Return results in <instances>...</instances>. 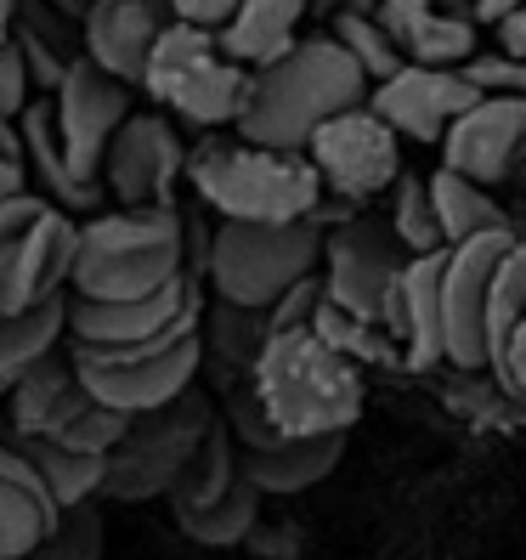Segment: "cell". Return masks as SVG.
<instances>
[{"mask_svg":"<svg viewBox=\"0 0 526 560\" xmlns=\"http://www.w3.org/2000/svg\"><path fill=\"white\" fill-rule=\"evenodd\" d=\"M17 137H23V171H35L40 176V199H51L62 215H96L103 210V182H80L69 171V159H62V142H57V125H51V103L40 96V103H28L17 114Z\"/></svg>","mask_w":526,"mask_h":560,"instance_id":"7402d4cb","label":"cell"},{"mask_svg":"<svg viewBox=\"0 0 526 560\" xmlns=\"http://www.w3.org/2000/svg\"><path fill=\"white\" fill-rule=\"evenodd\" d=\"M46 103H51V125H57V142H62L69 171L80 182H96L114 130L130 119V85L103 74L91 57H74L69 74H62V85L46 96Z\"/></svg>","mask_w":526,"mask_h":560,"instance_id":"7c38bea8","label":"cell"},{"mask_svg":"<svg viewBox=\"0 0 526 560\" xmlns=\"http://www.w3.org/2000/svg\"><path fill=\"white\" fill-rule=\"evenodd\" d=\"M255 521H260V492L238 476L233 487L221 492L215 504L204 510H176V526L192 538V544H204V549H233L255 533Z\"/></svg>","mask_w":526,"mask_h":560,"instance_id":"f1b7e54d","label":"cell"},{"mask_svg":"<svg viewBox=\"0 0 526 560\" xmlns=\"http://www.w3.org/2000/svg\"><path fill=\"white\" fill-rule=\"evenodd\" d=\"M74 249H80V221L51 205L17 244L0 249V317L69 289Z\"/></svg>","mask_w":526,"mask_h":560,"instance_id":"e0dca14e","label":"cell"},{"mask_svg":"<svg viewBox=\"0 0 526 560\" xmlns=\"http://www.w3.org/2000/svg\"><path fill=\"white\" fill-rule=\"evenodd\" d=\"M51 521H57V510L40 499V492H28L17 481H0V560L28 555L51 533Z\"/></svg>","mask_w":526,"mask_h":560,"instance_id":"836d02e7","label":"cell"},{"mask_svg":"<svg viewBox=\"0 0 526 560\" xmlns=\"http://www.w3.org/2000/svg\"><path fill=\"white\" fill-rule=\"evenodd\" d=\"M210 424H215V408L199 397V385H192L187 397L153 408V413H137L125 442L103 458V499L108 504L171 499L182 465L192 458V447L204 442Z\"/></svg>","mask_w":526,"mask_h":560,"instance_id":"52a82bcc","label":"cell"},{"mask_svg":"<svg viewBox=\"0 0 526 560\" xmlns=\"http://www.w3.org/2000/svg\"><path fill=\"white\" fill-rule=\"evenodd\" d=\"M436 7H458V12H465V7H476V0H436Z\"/></svg>","mask_w":526,"mask_h":560,"instance_id":"c3c4849f","label":"cell"},{"mask_svg":"<svg viewBox=\"0 0 526 560\" xmlns=\"http://www.w3.org/2000/svg\"><path fill=\"white\" fill-rule=\"evenodd\" d=\"M306 12H312L306 0H238V12L215 28V46H221V57H233L238 69L255 74L301 40Z\"/></svg>","mask_w":526,"mask_h":560,"instance_id":"603a6c76","label":"cell"},{"mask_svg":"<svg viewBox=\"0 0 526 560\" xmlns=\"http://www.w3.org/2000/svg\"><path fill=\"white\" fill-rule=\"evenodd\" d=\"M187 278L182 260V210H114L80 226L69 289L80 301H137L164 283Z\"/></svg>","mask_w":526,"mask_h":560,"instance_id":"3957f363","label":"cell"},{"mask_svg":"<svg viewBox=\"0 0 526 560\" xmlns=\"http://www.w3.org/2000/svg\"><path fill=\"white\" fill-rule=\"evenodd\" d=\"M199 340H204V357L215 351L233 374H249V362L260 351V340H267V317L260 312H244V306H221L210 312V335L199 328Z\"/></svg>","mask_w":526,"mask_h":560,"instance_id":"e575fe53","label":"cell"},{"mask_svg":"<svg viewBox=\"0 0 526 560\" xmlns=\"http://www.w3.org/2000/svg\"><path fill=\"white\" fill-rule=\"evenodd\" d=\"M397 199H390V233L408 255H431V249H447L442 244V226H436V210H431V192H424L419 176H397Z\"/></svg>","mask_w":526,"mask_h":560,"instance_id":"d590c367","label":"cell"},{"mask_svg":"<svg viewBox=\"0 0 526 560\" xmlns=\"http://www.w3.org/2000/svg\"><path fill=\"white\" fill-rule=\"evenodd\" d=\"M233 481H238V442L226 436V424L215 419L210 431H204V442L192 447V458L182 465L176 487H171V515H176V510H204V504H215Z\"/></svg>","mask_w":526,"mask_h":560,"instance_id":"4316f807","label":"cell"},{"mask_svg":"<svg viewBox=\"0 0 526 560\" xmlns=\"http://www.w3.org/2000/svg\"><path fill=\"white\" fill-rule=\"evenodd\" d=\"M23 447H28V458H35L40 487H46V499H51L57 515L103 499V458L69 453V447H57V442H23Z\"/></svg>","mask_w":526,"mask_h":560,"instance_id":"83f0119b","label":"cell"},{"mask_svg":"<svg viewBox=\"0 0 526 560\" xmlns=\"http://www.w3.org/2000/svg\"><path fill=\"white\" fill-rule=\"evenodd\" d=\"M69 362H74V380L85 385L91 402H103L114 413H153L164 402L187 397L199 385V369H204V340L199 328L192 335H176L153 351H130V357H108V351H80L69 346Z\"/></svg>","mask_w":526,"mask_h":560,"instance_id":"ba28073f","label":"cell"},{"mask_svg":"<svg viewBox=\"0 0 526 560\" xmlns=\"http://www.w3.org/2000/svg\"><path fill=\"white\" fill-rule=\"evenodd\" d=\"M103 555H108V510L96 499V504H80V510H62L51 521V533L17 560H103Z\"/></svg>","mask_w":526,"mask_h":560,"instance_id":"f546056e","label":"cell"},{"mask_svg":"<svg viewBox=\"0 0 526 560\" xmlns=\"http://www.w3.org/2000/svg\"><path fill=\"white\" fill-rule=\"evenodd\" d=\"M374 23L402 51V62L419 69H458L476 57V18L458 7H436V0H374Z\"/></svg>","mask_w":526,"mask_h":560,"instance_id":"ffe728a7","label":"cell"},{"mask_svg":"<svg viewBox=\"0 0 526 560\" xmlns=\"http://www.w3.org/2000/svg\"><path fill=\"white\" fill-rule=\"evenodd\" d=\"M499 40H504V51H510V57H521V62H526V7H521L515 18H504V23H499Z\"/></svg>","mask_w":526,"mask_h":560,"instance_id":"ee69618b","label":"cell"},{"mask_svg":"<svg viewBox=\"0 0 526 560\" xmlns=\"http://www.w3.org/2000/svg\"><path fill=\"white\" fill-rule=\"evenodd\" d=\"M187 171V142L164 114H130L103 153V192H114L119 210H159L171 205V192Z\"/></svg>","mask_w":526,"mask_h":560,"instance_id":"4fadbf2b","label":"cell"},{"mask_svg":"<svg viewBox=\"0 0 526 560\" xmlns=\"http://www.w3.org/2000/svg\"><path fill=\"white\" fill-rule=\"evenodd\" d=\"M0 402H7V380H0Z\"/></svg>","mask_w":526,"mask_h":560,"instance_id":"f907efd6","label":"cell"},{"mask_svg":"<svg viewBox=\"0 0 526 560\" xmlns=\"http://www.w3.org/2000/svg\"><path fill=\"white\" fill-rule=\"evenodd\" d=\"M521 7H526V0H476L470 12H476V23H504V18H515Z\"/></svg>","mask_w":526,"mask_h":560,"instance_id":"f6af8a7d","label":"cell"},{"mask_svg":"<svg viewBox=\"0 0 526 560\" xmlns=\"http://www.w3.org/2000/svg\"><path fill=\"white\" fill-rule=\"evenodd\" d=\"M340 458H346V436H289L267 453H238V476L260 499H289V492L328 481Z\"/></svg>","mask_w":526,"mask_h":560,"instance_id":"cb8c5ba5","label":"cell"},{"mask_svg":"<svg viewBox=\"0 0 526 560\" xmlns=\"http://www.w3.org/2000/svg\"><path fill=\"white\" fill-rule=\"evenodd\" d=\"M137 85L153 103L171 108L176 119L199 125V130H221V125H238V114H244L249 69H238L233 57H221L210 28L164 23V35L153 40Z\"/></svg>","mask_w":526,"mask_h":560,"instance_id":"8992f818","label":"cell"},{"mask_svg":"<svg viewBox=\"0 0 526 560\" xmlns=\"http://www.w3.org/2000/svg\"><path fill=\"white\" fill-rule=\"evenodd\" d=\"M458 74L476 85V96H521V103H526V62L510 57V51L470 57V62H458Z\"/></svg>","mask_w":526,"mask_h":560,"instance_id":"74e56055","label":"cell"},{"mask_svg":"<svg viewBox=\"0 0 526 560\" xmlns=\"http://www.w3.org/2000/svg\"><path fill=\"white\" fill-rule=\"evenodd\" d=\"M199 317H204V294L192 278H176L153 294H137V301H80V294H69V346L130 357L176 335H192Z\"/></svg>","mask_w":526,"mask_h":560,"instance_id":"9c48e42d","label":"cell"},{"mask_svg":"<svg viewBox=\"0 0 526 560\" xmlns=\"http://www.w3.org/2000/svg\"><path fill=\"white\" fill-rule=\"evenodd\" d=\"M317 306H323V278L312 272V278H301L294 289H283L260 317H267V335H278V328H312Z\"/></svg>","mask_w":526,"mask_h":560,"instance_id":"f35d334b","label":"cell"},{"mask_svg":"<svg viewBox=\"0 0 526 560\" xmlns=\"http://www.w3.org/2000/svg\"><path fill=\"white\" fill-rule=\"evenodd\" d=\"M62 340H69V301L62 294H51V301H35L23 312H7L0 317V380H17L28 374L35 362L57 357Z\"/></svg>","mask_w":526,"mask_h":560,"instance_id":"d4e9b609","label":"cell"},{"mask_svg":"<svg viewBox=\"0 0 526 560\" xmlns=\"http://www.w3.org/2000/svg\"><path fill=\"white\" fill-rule=\"evenodd\" d=\"M470 103H481V96L458 69H419V62H402L390 80L369 85V108L408 142H442V130Z\"/></svg>","mask_w":526,"mask_h":560,"instance_id":"2e32d148","label":"cell"},{"mask_svg":"<svg viewBox=\"0 0 526 560\" xmlns=\"http://www.w3.org/2000/svg\"><path fill=\"white\" fill-rule=\"evenodd\" d=\"M328 40H335V46H340V51L356 62V69H363V80H369V85H379V80H390V74L402 69V51L390 46V35L374 23V12L340 7V18H335V35H328Z\"/></svg>","mask_w":526,"mask_h":560,"instance_id":"4dcf8cb0","label":"cell"},{"mask_svg":"<svg viewBox=\"0 0 526 560\" xmlns=\"http://www.w3.org/2000/svg\"><path fill=\"white\" fill-rule=\"evenodd\" d=\"M306 7H346V0H306Z\"/></svg>","mask_w":526,"mask_h":560,"instance_id":"681fc988","label":"cell"},{"mask_svg":"<svg viewBox=\"0 0 526 560\" xmlns=\"http://www.w3.org/2000/svg\"><path fill=\"white\" fill-rule=\"evenodd\" d=\"M51 210V199H40V192H12V199H0V249H7V244H17L23 233H28V226H35L40 215Z\"/></svg>","mask_w":526,"mask_h":560,"instance_id":"b9f144b4","label":"cell"},{"mask_svg":"<svg viewBox=\"0 0 526 560\" xmlns=\"http://www.w3.org/2000/svg\"><path fill=\"white\" fill-rule=\"evenodd\" d=\"M28 103H35V85H28V69L12 40H0V119H17Z\"/></svg>","mask_w":526,"mask_h":560,"instance_id":"60d3db41","label":"cell"},{"mask_svg":"<svg viewBox=\"0 0 526 560\" xmlns=\"http://www.w3.org/2000/svg\"><path fill=\"white\" fill-rule=\"evenodd\" d=\"M12 12H17V0H0V40L12 35Z\"/></svg>","mask_w":526,"mask_h":560,"instance_id":"7dc6e473","label":"cell"},{"mask_svg":"<svg viewBox=\"0 0 526 560\" xmlns=\"http://www.w3.org/2000/svg\"><path fill=\"white\" fill-rule=\"evenodd\" d=\"M7 408H12V442H40L57 424H69L85 408V385L74 380L69 351H57V357L35 362L28 374H17L7 385Z\"/></svg>","mask_w":526,"mask_h":560,"instance_id":"44dd1931","label":"cell"},{"mask_svg":"<svg viewBox=\"0 0 526 560\" xmlns=\"http://www.w3.org/2000/svg\"><path fill=\"white\" fill-rule=\"evenodd\" d=\"M182 176L221 221H306L323 205V182L306 153H278L255 142L187 148Z\"/></svg>","mask_w":526,"mask_h":560,"instance_id":"277c9868","label":"cell"},{"mask_svg":"<svg viewBox=\"0 0 526 560\" xmlns=\"http://www.w3.org/2000/svg\"><path fill=\"white\" fill-rule=\"evenodd\" d=\"M164 7H171L176 23H192V28H210L215 35V28L238 12V0H164Z\"/></svg>","mask_w":526,"mask_h":560,"instance_id":"7bdbcfd3","label":"cell"},{"mask_svg":"<svg viewBox=\"0 0 526 560\" xmlns=\"http://www.w3.org/2000/svg\"><path fill=\"white\" fill-rule=\"evenodd\" d=\"M526 164V103L521 96H481L442 130V171L492 187Z\"/></svg>","mask_w":526,"mask_h":560,"instance_id":"9a60e30c","label":"cell"},{"mask_svg":"<svg viewBox=\"0 0 526 560\" xmlns=\"http://www.w3.org/2000/svg\"><path fill=\"white\" fill-rule=\"evenodd\" d=\"M431 192V210H436V226H442V244H470V238H487V233H515L504 205L492 199L487 187L453 176V171H436L424 182Z\"/></svg>","mask_w":526,"mask_h":560,"instance_id":"484cf974","label":"cell"},{"mask_svg":"<svg viewBox=\"0 0 526 560\" xmlns=\"http://www.w3.org/2000/svg\"><path fill=\"white\" fill-rule=\"evenodd\" d=\"M487 369H492V380H499L504 397L526 402V317H521V323L510 328V335L499 340V351L487 357Z\"/></svg>","mask_w":526,"mask_h":560,"instance_id":"ab89813d","label":"cell"},{"mask_svg":"<svg viewBox=\"0 0 526 560\" xmlns=\"http://www.w3.org/2000/svg\"><path fill=\"white\" fill-rule=\"evenodd\" d=\"M312 335H317L323 346H335L346 362H356V369H369V362H397V346L385 340L379 323H363V317L340 312L328 294H323V306H317V317H312Z\"/></svg>","mask_w":526,"mask_h":560,"instance_id":"1f68e13d","label":"cell"},{"mask_svg":"<svg viewBox=\"0 0 526 560\" xmlns=\"http://www.w3.org/2000/svg\"><path fill=\"white\" fill-rule=\"evenodd\" d=\"M369 103V80L363 69L328 40H294L278 62L249 74V96L238 114V142L255 148H278V153H306L312 130L323 119H335L346 108Z\"/></svg>","mask_w":526,"mask_h":560,"instance_id":"6da1fadb","label":"cell"},{"mask_svg":"<svg viewBox=\"0 0 526 560\" xmlns=\"http://www.w3.org/2000/svg\"><path fill=\"white\" fill-rule=\"evenodd\" d=\"M317 267H323V294L340 312L363 317V323H379L390 283H397V272L408 267V249L397 244L390 226L346 215L335 233H323V260Z\"/></svg>","mask_w":526,"mask_h":560,"instance_id":"8fae6325","label":"cell"},{"mask_svg":"<svg viewBox=\"0 0 526 560\" xmlns=\"http://www.w3.org/2000/svg\"><path fill=\"white\" fill-rule=\"evenodd\" d=\"M28 187V171L17 159H0V199H12V192H23Z\"/></svg>","mask_w":526,"mask_h":560,"instance_id":"bcb514c9","label":"cell"},{"mask_svg":"<svg viewBox=\"0 0 526 560\" xmlns=\"http://www.w3.org/2000/svg\"><path fill=\"white\" fill-rule=\"evenodd\" d=\"M442 267H447V249L408 255V267L397 272L379 312L385 340L408 351L413 369H436L442 362Z\"/></svg>","mask_w":526,"mask_h":560,"instance_id":"ac0fdd59","label":"cell"},{"mask_svg":"<svg viewBox=\"0 0 526 560\" xmlns=\"http://www.w3.org/2000/svg\"><path fill=\"white\" fill-rule=\"evenodd\" d=\"M515 244V233H487L470 244H447L442 267V362L453 369H487V283L499 255Z\"/></svg>","mask_w":526,"mask_h":560,"instance_id":"5bb4252c","label":"cell"},{"mask_svg":"<svg viewBox=\"0 0 526 560\" xmlns=\"http://www.w3.org/2000/svg\"><path fill=\"white\" fill-rule=\"evenodd\" d=\"M306 164L317 171L323 192H340L346 205H363L402 176V137L363 103L312 130Z\"/></svg>","mask_w":526,"mask_h":560,"instance_id":"30bf717a","label":"cell"},{"mask_svg":"<svg viewBox=\"0 0 526 560\" xmlns=\"http://www.w3.org/2000/svg\"><path fill=\"white\" fill-rule=\"evenodd\" d=\"M249 385L283 436H346L363 419V369L312 328H278L249 362Z\"/></svg>","mask_w":526,"mask_h":560,"instance_id":"7a4b0ae2","label":"cell"},{"mask_svg":"<svg viewBox=\"0 0 526 560\" xmlns=\"http://www.w3.org/2000/svg\"><path fill=\"white\" fill-rule=\"evenodd\" d=\"M526 317V238H515L499 267H492V283H487V357L499 351V340Z\"/></svg>","mask_w":526,"mask_h":560,"instance_id":"d6a6232c","label":"cell"},{"mask_svg":"<svg viewBox=\"0 0 526 560\" xmlns=\"http://www.w3.org/2000/svg\"><path fill=\"white\" fill-rule=\"evenodd\" d=\"M125 431H130V413H114V408L85 397V408L69 424H57L51 436H40V442H57V447H69V453H91V458H108L125 442Z\"/></svg>","mask_w":526,"mask_h":560,"instance_id":"8d00e7d4","label":"cell"},{"mask_svg":"<svg viewBox=\"0 0 526 560\" xmlns=\"http://www.w3.org/2000/svg\"><path fill=\"white\" fill-rule=\"evenodd\" d=\"M323 260V226L306 221H221L210 233L204 278L221 306L267 312L283 289L317 272Z\"/></svg>","mask_w":526,"mask_h":560,"instance_id":"5b68a950","label":"cell"},{"mask_svg":"<svg viewBox=\"0 0 526 560\" xmlns=\"http://www.w3.org/2000/svg\"><path fill=\"white\" fill-rule=\"evenodd\" d=\"M164 23H176L164 0H91L80 18V57H91L96 69L125 85H137Z\"/></svg>","mask_w":526,"mask_h":560,"instance_id":"d6986e66","label":"cell"}]
</instances>
